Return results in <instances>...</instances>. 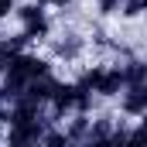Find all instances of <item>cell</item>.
<instances>
[{
  "label": "cell",
  "instance_id": "cell-10",
  "mask_svg": "<svg viewBox=\"0 0 147 147\" xmlns=\"http://www.w3.org/2000/svg\"><path fill=\"white\" fill-rule=\"evenodd\" d=\"M120 7H123V0H96L99 14H120Z\"/></svg>",
  "mask_w": 147,
  "mask_h": 147
},
{
  "label": "cell",
  "instance_id": "cell-8",
  "mask_svg": "<svg viewBox=\"0 0 147 147\" xmlns=\"http://www.w3.org/2000/svg\"><path fill=\"white\" fill-rule=\"evenodd\" d=\"M21 34L28 38V41H41V38L51 34V21L45 17V21H38V24H28V28H21Z\"/></svg>",
  "mask_w": 147,
  "mask_h": 147
},
{
  "label": "cell",
  "instance_id": "cell-14",
  "mask_svg": "<svg viewBox=\"0 0 147 147\" xmlns=\"http://www.w3.org/2000/svg\"><path fill=\"white\" fill-rule=\"evenodd\" d=\"M144 14H147V0H144Z\"/></svg>",
  "mask_w": 147,
  "mask_h": 147
},
{
  "label": "cell",
  "instance_id": "cell-2",
  "mask_svg": "<svg viewBox=\"0 0 147 147\" xmlns=\"http://www.w3.org/2000/svg\"><path fill=\"white\" fill-rule=\"evenodd\" d=\"M82 86H89L96 96H103V99H113V96H120L123 89H127V75H123V65H92V69H86V75L79 79Z\"/></svg>",
  "mask_w": 147,
  "mask_h": 147
},
{
  "label": "cell",
  "instance_id": "cell-3",
  "mask_svg": "<svg viewBox=\"0 0 147 147\" xmlns=\"http://www.w3.org/2000/svg\"><path fill=\"white\" fill-rule=\"evenodd\" d=\"M120 113L123 116H144L147 113V86H127L120 92Z\"/></svg>",
  "mask_w": 147,
  "mask_h": 147
},
{
  "label": "cell",
  "instance_id": "cell-7",
  "mask_svg": "<svg viewBox=\"0 0 147 147\" xmlns=\"http://www.w3.org/2000/svg\"><path fill=\"white\" fill-rule=\"evenodd\" d=\"M79 51H82V41H79L75 34H69L65 41H58V45H55V55H58V58H65V62H72Z\"/></svg>",
  "mask_w": 147,
  "mask_h": 147
},
{
  "label": "cell",
  "instance_id": "cell-6",
  "mask_svg": "<svg viewBox=\"0 0 147 147\" xmlns=\"http://www.w3.org/2000/svg\"><path fill=\"white\" fill-rule=\"evenodd\" d=\"M38 147H75L72 137L65 134V130H58V127H48V134L41 137V144Z\"/></svg>",
  "mask_w": 147,
  "mask_h": 147
},
{
  "label": "cell",
  "instance_id": "cell-12",
  "mask_svg": "<svg viewBox=\"0 0 147 147\" xmlns=\"http://www.w3.org/2000/svg\"><path fill=\"white\" fill-rule=\"evenodd\" d=\"M140 130H144V134H147V113H144V116H140Z\"/></svg>",
  "mask_w": 147,
  "mask_h": 147
},
{
  "label": "cell",
  "instance_id": "cell-5",
  "mask_svg": "<svg viewBox=\"0 0 147 147\" xmlns=\"http://www.w3.org/2000/svg\"><path fill=\"white\" fill-rule=\"evenodd\" d=\"M14 14H17L21 28H28V24H38V21H45V17H48V10H45V7H38V3H24V7H17Z\"/></svg>",
  "mask_w": 147,
  "mask_h": 147
},
{
  "label": "cell",
  "instance_id": "cell-13",
  "mask_svg": "<svg viewBox=\"0 0 147 147\" xmlns=\"http://www.w3.org/2000/svg\"><path fill=\"white\" fill-rule=\"evenodd\" d=\"M0 147H3V134H0Z\"/></svg>",
  "mask_w": 147,
  "mask_h": 147
},
{
  "label": "cell",
  "instance_id": "cell-9",
  "mask_svg": "<svg viewBox=\"0 0 147 147\" xmlns=\"http://www.w3.org/2000/svg\"><path fill=\"white\" fill-rule=\"evenodd\" d=\"M120 14H123V17H140V14H144V0H123Z\"/></svg>",
  "mask_w": 147,
  "mask_h": 147
},
{
  "label": "cell",
  "instance_id": "cell-4",
  "mask_svg": "<svg viewBox=\"0 0 147 147\" xmlns=\"http://www.w3.org/2000/svg\"><path fill=\"white\" fill-rule=\"evenodd\" d=\"M123 75H127V86H147V62L144 58H130L123 65Z\"/></svg>",
  "mask_w": 147,
  "mask_h": 147
},
{
  "label": "cell",
  "instance_id": "cell-1",
  "mask_svg": "<svg viewBox=\"0 0 147 147\" xmlns=\"http://www.w3.org/2000/svg\"><path fill=\"white\" fill-rule=\"evenodd\" d=\"M41 75H51V62L41 58V55H34V51H21V55L10 62L7 75L0 79V92H3V99L14 103V99H17L34 79H41Z\"/></svg>",
  "mask_w": 147,
  "mask_h": 147
},
{
  "label": "cell",
  "instance_id": "cell-11",
  "mask_svg": "<svg viewBox=\"0 0 147 147\" xmlns=\"http://www.w3.org/2000/svg\"><path fill=\"white\" fill-rule=\"evenodd\" d=\"M17 7H14V0H0V21L7 17V14H14Z\"/></svg>",
  "mask_w": 147,
  "mask_h": 147
}]
</instances>
